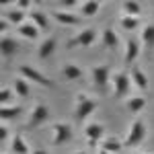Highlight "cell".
Segmentation results:
<instances>
[{"label": "cell", "mask_w": 154, "mask_h": 154, "mask_svg": "<svg viewBox=\"0 0 154 154\" xmlns=\"http://www.w3.org/2000/svg\"><path fill=\"white\" fill-rule=\"evenodd\" d=\"M99 103H97L95 99H91V97L86 95H78V103H76V121H84L86 117H91V113L95 111Z\"/></svg>", "instance_id": "3957f363"}, {"label": "cell", "mask_w": 154, "mask_h": 154, "mask_svg": "<svg viewBox=\"0 0 154 154\" xmlns=\"http://www.w3.org/2000/svg\"><path fill=\"white\" fill-rule=\"evenodd\" d=\"M144 138H146V125H144L142 119H136V121L131 123L130 131H128V138H125L123 146H125V148H134V146H138V144L142 142Z\"/></svg>", "instance_id": "7a4b0ae2"}, {"label": "cell", "mask_w": 154, "mask_h": 154, "mask_svg": "<svg viewBox=\"0 0 154 154\" xmlns=\"http://www.w3.org/2000/svg\"><path fill=\"white\" fill-rule=\"evenodd\" d=\"M99 154H109V152H105V150H101V152H99Z\"/></svg>", "instance_id": "e575fe53"}, {"label": "cell", "mask_w": 154, "mask_h": 154, "mask_svg": "<svg viewBox=\"0 0 154 154\" xmlns=\"http://www.w3.org/2000/svg\"><path fill=\"white\" fill-rule=\"evenodd\" d=\"M4 19L8 21L11 25H17V27H21V25H25V12L19 11V8H11V11L4 12Z\"/></svg>", "instance_id": "d6986e66"}, {"label": "cell", "mask_w": 154, "mask_h": 154, "mask_svg": "<svg viewBox=\"0 0 154 154\" xmlns=\"http://www.w3.org/2000/svg\"><path fill=\"white\" fill-rule=\"evenodd\" d=\"M138 25H140V19L138 17H123L121 19V29L128 31V33H134L138 29Z\"/></svg>", "instance_id": "cb8c5ba5"}, {"label": "cell", "mask_w": 154, "mask_h": 154, "mask_svg": "<svg viewBox=\"0 0 154 154\" xmlns=\"http://www.w3.org/2000/svg\"><path fill=\"white\" fill-rule=\"evenodd\" d=\"M19 72H21V76H23L25 80H31V82H35V84H41V86H54V80H49L45 74H41L37 68L29 66V64H23L19 68Z\"/></svg>", "instance_id": "277c9868"}, {"label": "cell", "mask_w": 154, "mask_h": 154, "mask_svg": "<svg viewBox=\"0 0 154 154\" xmlns=\"http://www.w3.org/2000/svg\"><path fill=\"white\" fill-rule=\"evenodd\" d=\"M76 154H86V152H76Z\"/></svg>", "instance_id": "8d00e7d4"}, {"label": "cell", "mask_w": 154, "mask_h": 154, "mask_svg": "<svg viewBox=\"0 0 154 154\" xmlns=\"http://www.w3.org/2000/svg\"><path fill=\"white\" fill-rule=\"evenodd\" d=\"M131 76L128 72H117L113 76V95L117 99H123V97L130 95V88H131Z\"/></svg>", "instance_id": "6da1fadb"}, {"label": "cell", "mask_w": 154, "mask_h": 154, "mask_svg": "<svg viewBox=\"0 0 154 154\" xmlns=\"http://www.w3.org/2000/svg\"><path fill=\"white\" fill-rule=\"evenodd\" d=\"M31 154H48V150H41V148H35Z\"/></svg>", "instance_id": "836d02e7"}, {"label": "cell", "mask_w": 154, "mask_h": 154, "mask_svg": "<svg viewBox=\"0 0 154 154\" xmlns=\"http://www.w3.org/2000/svg\"><path fill=\"white\" fill-rule=\"evenodd\" d=\"M84 136H86V140H88V146H91V148H97L99 144L103 142V136H105L103 123H88V125L84 128Z\"/></svg>", "instance_id": "5b68a950"}, {"label": "cell", "mask_w": 154, "mask_h": 154, "mask_svg": "<svg viewBox=\"0 0 154 154\" xmlns=\"http://www.w3.org/2000/svg\"><path fill=\"white\" fill-rule=\"evenodd\" d=\"M6 138H8V130H6V128H2V130H0V140H2V142H6Z\"/></svg>", "instance_id": "1f68e13d"}, {"label": "cell", "mask_w": 154, "mask_h": 154, "mask_svg": "<svg viewBox=\"0 0 154 154\" xmlns=\"http://www.w3.org/2000/svg\"><path fill=\"white\" fill-rule=\"evenodd\" d=\"M51 134H54V138H51L54 146H62V144L72 140V128L68 123H56L51 128Z\"/></svg>", "instance_id": "8992f818"}, {"label": "cell", "mask_w": 154, "mask_h": 154, "mask_svg": "<svg viewBox=\"0 0 154 154\" xmlns=\"http://www.w3.org/2000/svg\"><path fill=\"white\" fill-rule=\"evenodd\" d=\"M29 6H31V2H29V0H19V2H17V8H19V11H27V8H29Z\"/></svg>", "instance_id": "f546056e"}, {"label": "cell", "mask_w": 154, "mask_h": 154, "mask_svg": "<svg viewBox=\"0 0 154 154\" xmlns=\"http://www.w3.org/2000/svg\"><path fill=\"white\" fill-rule=\"evenodd\" d=\"M97 39V31L95 29H84V31H80L78 35L72 39L70 43H68V48H88V45H93Z\"/></svg>", "instance_id": "ba28073f"}, {"label": "cell", "mask_w": 154, "mask_h": 154, "mask_svg": "<svg viewBox=\"0 0 154 154\" xmlns=\"http://www.w3.org/2000/svg\"><path fill=\"white\" fill-rule=\"evenodd\" d=\"M0 101H2L4 105H8V103L12 101V91L8 88V86H4V88H2V93H0Z\"/></svg>", "instance_id": "f1b7e54d"}, {"label": "cell", "mask_w": 154, "mask_h": 154, "mask_svg": "<svg viewBox=\"0 0 154 154\" xmlns=\"http://www.w3.org/2000/svg\"><path fill=\"white\" fill-rule=\"evenodd\" d=\"M51 17H54L60 25H78L80 23V19H78L74 12H68V11H54Z\"/></svg>", "instance_id": "7c38bea8"}, {"label": "cell", "mask_w": 154, "mask_h": 154, "mask_svg": "<svg viewBox=\"0 0 154 154\" xmlns=\"http://www.w3.org/2000/svg\"><path fill=\"white\" fill-rule=\"evenodd\" d=\"M138 56H140V41L136 37H128V41H125V64H131Z\"/></svg>", "instance_id": "8fae6325"}, {"label": "cell", "mask_w": 154, "mask_h": 154, "mask_svg": "<svg viewBox=\"0 0 154 154\" xmlns=\"http://www.w3.org/2000/svg\"><path fill=\"white\" fill-rule=\"evenodd\" d=\"M56 48H58V39H56V37H48V39L39 45V58L48 60L49 56L56 51Z\"/></svg>", "instance_id": "4fadbf2b"}, {"label": "cell", "mask_w": 154, "mask_h": 154, "mask_svg": "<svg viewBox=\"0 0 154 154\" xmlns=\"http://www.w3.org/2000/svg\"><path fill=\"white\" fill-rule=\"evenodd\" d=\"M99 11H101V2H97V0H88V2H84L80 6V12L84 17H95Z\"/></svg>", "instance_id": "7402d4cb"}, {"label": "cell", "mask_w": 154, "mask_h": 154, "mask_svg": "<svg viewBox=\"0 0 154 154\" xmlns=\"http://www.w3.org/2000/svg\"><path fill=\"white\" fill-rule=\"evenodd\" d=\"M109 80H111V68L109 66L101 64V66L93 68V82H95V86H99L103 91V88L109 86Z\"/></svg>", "instance_id": "52a82bcc"}, {"label": "cell", "mask_w": 154, "mask_h": 154, "mask_svg": "<svg viewBox=\"0 0 154 154\" xmlns=\"http://www.w3.org/2000/svg\"><path fill=\"white\" fill-rule=\"evenodd\" d=\"M117 45H119V35L113 29H105V31H103V48L117 49Z\"/></svg>", "instance_id": "2e32d148"}, {"label": "cell", "mask_w": 154, "mask_h": 154, "mask_svg": "<svg viewBox=\"0 0 154 154\" xmlns=\"http://www.w3.org/2000/svg\"><path fill=\"white\" fill-rule=\"evenodd\" d=\"M131 82H134V86H138L140 91H146L148 88V76L144 74L140 68H131Z\"/></svg>", "instance_id": "9a60e30c"}, {"label": "cell", "mask_w": 154, "mask_h": 154, "mask_svg": "<svg viewBox=\"0 0 154 154\" xmlns=\"http://www.w3.org/2000/svg\"><path fill=\"white\" fill-rule=\"evenodd\" d=\"M0 49H2V56H4V58H11V56H14V54L21 49V43H19L14 37L6 35V37H2V45H0Z\"/></svg>", "instance_id": "30bf717a"}, {"label": "cell", "mask_w": 154, "mask_h": 154, "mask_svg": "<svg viewBox=\"0 0 154 154\" xmlns=\"http://www.w3.org/2000/svg\"><path fill=\"white\" fill-rule=\"evenodd\" d=\"M19 35H23L25 39H31V41H33V39L39 37V29H37L33 23H25V25L19 27Z\"/></svg>", "instance_id": "ffe728a7"}, {"label": "cell", "mask_w": 154, "mask_h": 154, "mask_svg": "<svg viewBox=\"0 0 154 154\" xmlns=\"http://www.w3.org/2000/svg\"><path fill=\"white\" fill-rule=\"evenodd\" d=\"M76 2H78V0H62V6L68 11V8H72V6H76Z\"/></svg>", "instance_id": "4dcf8cb0"}, {"label": "cell", "mask_w": 154, "mask_h": 154, "mask_svg": "<svg viewBox=\"0 0 154 154\" xmlns=\"http://www.w3.org/2000/svg\"><path fill=\"white\" fill-rule=\"evenodd\" d=\"M64 78H68V80H78V78H82V68H78L76 64H66L64 66Z\"/></svg>", "instance_id": "44dd1931"}, {"label": "cell", "mask_w": 154, "mask_h": 154, "mask_svg": "<svg viewBox=\"0 0 154 154\" xmlns=\"http://www.w3.org/2000/svg\"><path fill=\"white\" fill-rule=\"evenodd\" d=\"M144 107H146V99L144 97H131L130 101H128V109H130L131 113H140Z\"/></svg>", "instance_id": "d4e9b609"}, {"label": "cell", "mask_w": 154, "mask_h": 154, "mask_svg": "<svg viewBox=\"0 0 154 154\" xmlns=\"http://www.w3.org/2000/svg\"><path fill=\"white\" fill-rule=\"evenodd\" d=\"M31 23L35 25L39 31H48L49 29V19H48V14L43 11H31Z\"/></svg>", "instance_id": "5bb4252c"}, {"label": "cell", "mask_w": 154, "mask_h": 154, "mask_svg": "<svg viewBox=\"0 0 154 154\" xmlns=\"http://www.w3.org/2000/svg\"><path fill=\"white\" fill-rule=\"evenodd\" d=\"M142 43L148 49L154 48V25H146L142 29Z\"/></svg>", "instance_id": "603a6c76"}, {"label": "cell", "mask_w": 154, "mask_h": 154, "mask_svg": "<svg viewBox=\"0 0 154 154\" xmlns=\"http://www.w3.org/2000/svg\"><path fill=\"white\" fill-rule=\"evenodd\" d=\"M11 150L14 154H29V146H27V142H25V138L21 136V134H17V136L12 138Z\"/></svg>", "instance_id": "ac0fdd59"}, {"label": "cell", "mask_w": 154, "mask_h": 154, "mask_svg": "<svg viewBox=\"0 0 154 154\" xmlns=\"http://www.w3.org/2000/svg\"><path fill=\"white\" fill-rule=\"evenodd\" d=\"M14 93L19 97H29V80L17 78V80H14Z\"/></svg>", "instance_id": "484cf974"}, {"label": "cell", "mask_w": 154, "mask_h": 154, "mask_svg": "<svg viewBox=\"0 0 154 154\" xmlns=\"http://www.w3.org/2000/svg\"><path fill=\"white\" fill-rule=\"evenodd\" d=\"M48 117H49V109L43 105V103H39V105L33 107V111H31V115H29V125H31V128L41 125Z\"/></svg>", "instance_id": "9c48e42d"}, {"label": "cell", "mask_w": 154, "mask_h": 154, "mask_svg": "<svg viewBox=\"0 0 154 154\" xmlns=\"http://www.w3.org/2000/svg\"><path fill=\"white\" fill-rule=\"evenodd\" d=\"M2 119H14L21 115V107H11V105H2V111H0Z\"/></svg>", "instance_id": "83f0119b"}, {"label": "cell", "mask_w": 154, "mask_h": 154, "mask_svg": "<svg viewBox=\"0 0 154 154\" xmlns=\"http://www.w3.org/2000/svg\"><path fill=\"white\" fill-rule=\"evenodd\" d=\"M131 154H142V152H131Z\"/></svg>", "instance_id": "d590c367"}, {"label": "cell", "mask_w": 154, "mask_h": 154, "mask_svg": "<svg viewBox=\"0 0 154 154\" xmlns=\"http://www.w3.org/2000/svg\"><path fill=\"white\" fill-rule=\"evenodd\" d=\"M142 6L138 2H123V17H138Z\"/></svg>", "instance_id": "4316f807"}, {"label": "cell", "mask_w": 154, "mask_h": 154, "mask_svg": "<svg viewBox=\"0 0 154 154\" xmlns=\"http://www.w3.org/2000/svg\"><path fill=\"white\" fill-rule=\"evenodd\" d=\"M8 21H6V19H2V21H0V31H2V33H4V31H6V29H8Z\"/></svg>", "instance_id": "d6a6232c"}, {"label": "cell", "mask_w": 154, "mask_h": 154, "mask_svg": "<svg viewBox=\"0 0 154 154\" xmlns=\"http://www.w3.org/2000/svg\"><path fill=\"white\" fill-rule=\"evenodd\" d=\"M121 148H123V142H119L117 138H103V142H101V150L109 154H117Z\"/></svg>", "instance_id": "e0dca14e"}]
</instances>
